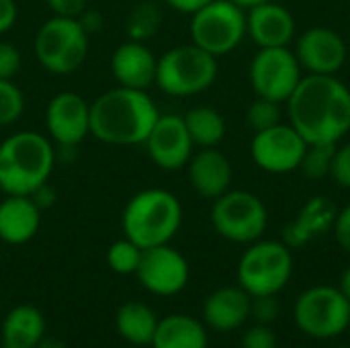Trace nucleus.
I'll return each instance as SVG.
<instances>
[{
  "instance_id": "f257e3e1",
  "label": "nucleus",
  "mask_w": 350,
  "mask_h": 348,
  "mask_svg": "<svg viewBox=\"0 0 350 348\" xmlns=\"http://www.w3.org/2000/svg\"><path fill=\"white\" fill-rule=\"evenodd\" d=\"M287 113L306 144H338L350 131V90L336 76L306 74L287 101Z\"/></svg>"
},
{
  "instance_id": "f03ea898",
  "label": "nucleus",
  "mask_w": 350,
  "mask_h": 348,
  "mask_svg": "<svg viewBox=\"0 0 350 348\" xmlns=\"http://www.w3.org/2000/svg\"><path fill=\"white\" fill-rule=\"evenodd\" d=\"M158 117L148 90L115 86L90 105V135L109 146H144Z\"/></svg>"
},
{
  "instance_id": "7ed1b4c3",
  "label": "nucleus",
  "mask_w": 350,
  "mask_h": 348,
  "mask_svg": "<svg viewBox=\"0 0 350 348\" xmlns=\"http://www.w3.org/2000/svg\"><path fill=\"white\" fill-rule=\"evenodd\" d=\"M55 166V150L47 135L18 131L0 144V191L4 195H35L47 185Z\"/></svg>"
},
{
  "instance_id": "20e7f679",
  "label": "nucleus",
  "mask_w": 350,
  "mask_h": 348,
  "mask_svg": "<svg viewBox=\"0 0 350 348\" xmlns=\"http://www.w3.org/2000/svg\"><path fill=\"white\" fill-rule=\"evenodd\" d=\"M183 224V205L166 189H146L135 193L121 215L127 240L139 248L170 244Z\"/></svg>"
},
{
  "instance_id": "39448f33",
  "label": "nucleus",
  "mask_w": 350,
  "mask_h": 348,
  "mask_svg": "<svg viewBox=\"0 0 350 348\" xmlns=\"http://www.w3.org/2000/svg\"><path fill=\"white\" fill-rule=\"evenodd\" d=\"M217 78V57L195 43L178 45L158 57L156 86L170 96H195Z\"/></svg>"
},
{
  "instance_id": "423d86ee",
  "label": "nucleus",
  "mask_w": 350,
  "mask_h": 348,
  "mask_svg": "<svg viewBox=\"0 0 350 348\" xmlns=\"http://www.w3.org/2000/svg\"><path fill=\"white\" fill-rule=\"evenodd\" d=\"M293 275L291 248L279 240L248 244L238 263V285L250 295H277Z\"/></svg>"
},
{
  "instance_id": "0eeeda50",
  "label": "nucleus",
  "mask_w": 350,
  "mask_h": 348,
  "mask_svg": "<svg viewBox=\"0 0 350 348\" xmlns=\"http://www.w3.org/2000/svg\"><path fill=\"white\" fill-rule=\"evenodd\" d=\"M37 62L51 74L76 72L88 55V31L80 18L51 16L35 35Z\"/></svg>"
},
{
  "instance_id": "6e6552de",
  "label": "nucleus",
  "mask_w": 350,
  "mask_h": 348,
  "mask_svg": "<svg viewBox=\"0 0 350 348\" xmlns=\"http://www.w3.org/2000/svg\"><path fill=\"white\" fill-rule=\"evenodd\" d=\"M191 43L221 57L246 37V10L232 0H211L191 14Z\"/></svg>"
},
{
  "instance_id": "1a4fd4ad",
  "label": "nucleus",
  "mask_w": 350,
  "mask_h": 348,
  "mask_svg": "<svg viewBox=\"0 0 350 348\" xmlns=\"http://www.w3.org/2000/svg\"><path fill=\"white\" fill-rule=\"evenodd\" d=\"M293 320L306 336L330 340L350 326V302L338 287L316 285L297 297Z\"/></svg>"
},
{
  "instance_id": "9d476101",
  "label": "nucleus",
  "mask_w": 350,
  "mask_h": 348,
  "mask_svg": "<svg viewBox=\"0 0 350 348\" xmlns=\"http://www.w3.org/2000/svg\"><path fill=\"white\" fill-rule=\"evenodd\" d=\"M211 226L221 238L234 244H252L267 232L269 211L258 195L228 191L213 201Z\"/></svg>"
},
{
  "instance_id": "9b49d317",
  "label": "nucleus",
  "mask_w": 350,
  "mask_h": 348,
  "mask_svg": "<svg viewBox=\"0 0 350 348\" xmlns=\"http://www.w3.org/2000/svg\"><path fill=\"white\" fill-rule=\"evenodd\" d=\"M248 76L256 96L287 103L304 78V68L289 47H262L252 57Z\"/></svg>"
},
{
  "instance_id": "f8f14e48",
  "label": "nucleus",
  "mask_w": 350,
  "mask_h": 348,
  "mask_svg": "<svg viewBox=\"0 0 350 348\" xmlns=\"http://www.w3.org/2000/svg\"><path fill=\"white\" fill-rule=\"evenodd\" d=\"M306 139L291 123H277L265 131H256L250 144L254 164L269 174H287L299 168L306 154Z\"/></svg>"
},
{
  "instance_id": "ddd939ff",
  "label": "nucleus",
  "mask_w": 350,
  "mask_h": 348,
  "mask_svg": "<svg viewBox=\"0 0 350 348\" xmlns=\"http://www.w3.org/2000/svg\"><path fill=\"white\" fill-rule=\"evenodd\" d=\"M135 277L150 293L170 297L187 287L191 269L187 258L176 248L170 244H160L142 250Z\"/></svg>"
},
{
  "instance_id": "4468645a",
  "label": "nucleus",
  "mask_w": 350,
  "mask_h": 348,
  "mask_svg": "<svg viewBox=\"0 0 350 348\" xmlns=\"http://www.w3.org/2000/svg\"><path fill=\"white\" fill-rule=\"evenodd\" d=\"M49 139L62 148H76L90 135V105L78 92H57L45 107Z\"/></svg>"
},
{
  "instance_id": "2eb2a0df",
  "label": "nucleus",
  "mask_w": 350,
  "mask_h": 348,
  "mask_svg": "<svg viewBox=\"0 0 350 348\" xmlns=\"http://www.w3.org/2000/svg\"><path fill=\"white\" fill-rule=\"evenodd\" d=\"M152 162L168 172L180 170L189 164L193 156V139L187 131L183 115H160L152 127L148 139L144 142Z\"/></svg>"
},
{
  "instance_id": "dca6fc26",
  "label": "nucleus",
  "mask_w": 350,
  "mask_h": 348,
  "mask_svg": "<svg viewBox=\"0 0 350 348\" xmlns=\"http://www.w3.org/2000/svg\"><path fill=\"white\" fill-rule=\"evenodd\" d=\"M295 55L308 74L336 76L347 62V43L330 27H312L297 37Z\"/></svg>"
},
{
  "instance_id": "f3484780",
  "label": "nucleus",
  "mask_w": 350,
  "mask_h": 348,
  "mask_svg": "<svg viewBox=\"0 0 350 348\" xmlns=\"http://www.w3.org/2000/svg\"><path fill=\"white\" fill-rule=\"evenodd\" d=\"M246 35L258 45V49L287 47L295 37V18L283 4L267 0L248 8Z\"/></svg>"
},
{
  "instance_id": "a211bd4d",
  "label": "nucleus",
  "mask_w": 350,
  "mask_h": 348,
  "mask_svg": "<svg viewBox=\"0 0 350 348\" xmlns=\"http://www.w3.org/2000/svg\"><path fill=\"white\" fill-rule=\"evenodd\" d=\"M158 57L142 41L121 43L111 55V74L117 86L148 90L156 82Z\"/></svg>"
},
{
  "instance_id": "6ab92c4d",
  "label": "nucleus",
  "mask_w": 350,
  "mask_h": 348,
  "mask_svg": "<svg viewBox=\"0 0 350 348\" xmlns=\"http://www.w3.org/2000/svg\"><path fill=\"white\" fill-rule=\"evenodd\" d=\"M189 183L197 195L203 199L215 201L224 193L230 191L232 185V162L217 148H201L191 156L189 164Z\"/></svg>"
},
{
  "instance_id": "aec40b11",
  "label": "nucleus",
  "mask_w": 350,
  "mask_h": 348,
  "mask_svg": "<svg viewBox=\"0 0 350 348\" xmlns=\"http://www.w3.org/2000/svg\"><path fill=\"white\" fill-rule=\"evenodd\" d=\"M252 297L238 287H219L203 304V322L217 332L242 328L250 318Z\"/></svg>"
},
{
  "instance_id": "412c9836",
  "label": "nucleus",
  "mask_w": 350,
  "mask_h": 348,
  "mask_svg": "<svg viewBox=\"0 0 350 348\" xmlns=\"http://www.w3.org/2000/svg\"><path fill=\"white\" fill-rule=\"evenodd\" d=\"M41 226V207L33 197L6 195L0 201V240L12 246L27 244Z\"/></svg>"
},
{
  "instance_id": "4be33fe9",
  "label": "nucleus",
  "mask_w": 350,
  "mask_h": 348,
  "mask_svg": "<svg viewBox=\"0 0 350 348\" xmlns=\"http://www.w3.org/2000/svg\"><path fill=\"white\" fill-rule=\"evenodd\" d=\"M336 205L322 195L312 197L299 211L297 219L283 230V242L289 248H299L312 242L316 236L332 230L336 219Z\"/></svg>"
},
{
  "instance_id": "5701e85b",
  "label": "nucleus",
  "mask_w": 350,
  "mask_h": 348,
  "mask_svg": "<svg viewBox=\"0 0 350 348\" xmlns=\"http://www.w3.org/2000/svg\"><path fill=\"white\" fill-rule=\"evenodd\" d=\"M45 336L43 314L29 304L12 308L2 322L4 348H35Z\"/></svg>"
},
{
  "instance_id": "b1692460",
  "label": "nucleus",
  "mask_w": 350,
  "mask_h": 348,
  "mask_svg": "<svg viewBox=\"0 0 350 348\" xmlns=\"http://www.w3.org/2000/svg\"><path fill=\"white\" fill-rule=\"evenodd\" d=\"M152 348H207L205 326L185 314H172L158 320Z\"/></svg>"
},
{
  "instance_id": "393cba45",
  "label": "nucleus",
  "mask_w": 350,
  "mask_h": 348,
  "mask_svg": "<svg viewBox=\"0 0 350 348\" xmlns=\"http://www.w3.org/2000/svg\"><path fill=\"white\" fill-rule=\"evenodd\" d=\"M115 326L123 340L135 347H150L158 328V318L146 304L127 302L117 310Z\"/></svg>"
},
{
  "instance_id": "a878e982",
  "label": "nucleus",
  "mask_w": 350,
  "mask_h": 348,
  "mask_svg": "<svg viewBox=\"0 0 350 348\" xmlns=\"http://www.w3.org/2000/svg\"><path fill=\"white\" fill-rule=\"evenodd\" d=\"M183 119L197 148H217L226 137V119L213 107H193Z\"/></svg>"
},
{
  "instance_id": "bb28decb",
  "label": "nucleus",
  "mask_w": 350,
  "mask_h": 348,
  "mask_svg": "<svg viewBox=\"0 0 350 348\" xmlns=\"http://www.w3.org/2000/svg\"><path fill=\"white\" fill-rule=\"evenodd\" d=\"M334 154H336V144H308L297 170H301L312 180H320L330 174Z\"/></svg>"
},
{
  "instance_id": "cd10ccee",
  "label": "nucleus",
  "mask_w": 350,
  "mask_h": 348,
  "mask_svg": "<svg viewBox=\"0 0 350 348\" xmlns=\"http://www.w3.org/2000/svg\"><path fill=\"white\" fill-rule=\"evenodd\" d=\"M142 250L135 242L123 238L109 246L107 250V265L117 275H135L142 258Z\"/></svg>"
},
{
  "instance_id": "c85d7f7f",
  "label": "nucleus",
  "mask_w": 350,
  "mask_h": 348,
  "mask_svg": "<svg viewBox=\"0 0 350 348\" xmlns=\"http://www.w3.org/2000/svg\"><path fill=\"white\" fill-rule=\"evenodd\" d=\"M25 111V96L12 80H0V127L12 125Z\"/></svg>"
},
{
  "instance_id": "c756f323",
  "label": "nucleus",
  "mask_w": 350,
  "mask_h": 348,
  "mask_svg": "<svg viewBox=\"0 0 350 348\" xmlns=\"http://www.w3.org/2000/svg\"><path fill=\"white\" fill-rule=\"evenodd\" d=\"M246 121H248V127L254 133L265 131V129L281 123V103L256 96V101L246 111Z\"/></svg>"
},
{
  "instance_id": "7c9ffc66",
  "label": "nucleus",
  "mask_w": 350,
  "mask_h": 348,
  "mask_svg": "<svg viewBox=\"0 0 350 348\" xmlns=\"http://www.w3.org/2000/svg\"><path fill=\"white\" fill-rule=\"evenodd\" d=\"M279 299L277 295H258L252 297V308H250V318L256 320V324H267L271 326L279 318Z\"/></svg>"
},
{
  "instance_id": "2f4dec72",
  "label": "nucleus",
  "mask_w": 350,
  "mask_h": 348,
  "mask_svg": "<svg viewBox=\"0 0 350 348\" xmlns=\"http://www.w3.org/2000/svg\"><path fill=\"white\" fill-rule=\"evenodd\" d=\"M242 348H279L277 336L271 326L267 324H254L250 326L242 336Z\"/></svg>"
},
{
  "instance_id": "473e14b6",
  "label": "nucleus",
  "mask_w": 350,
  "mask_h": 348,
  "mask_svg": "<svg viewBox=\"0 0 350 348\" xmlns=\"http://www.w3.org/2000/svg\"><path fill=\"white\" fill-rule=\"evenodd\" d=\"M23 57L18 47L8 41H0V80H12L21 70Z\"/></svg>"
},
{
  "instance_id": "72a5a7b5",
  "label": "nucleus",
  "mask_w": 350,
  "mask_h": 348,
  "mask_svg": "<svg viewBox=\"0 0 350 348\" xmlns=\"http://www.w3.org/2000/svg\"><path fill=\"white\" fill-rule=\"evenodd\" d=\"M330 176L338 183V187L350 189V142L340 146V148H336Z\"/></svg>"
},
{
  "instance_id": "f704fd0d",
  "label": "nucleus",
  "mask_w": 350,
  "mask_h": 348,
  "mask_svg": "<svg viewBox=\"0 0 350 348\" xmlns=\"http://www.w3.org/2000/svg\"><path fill=\"white\" fill-rule=\"evenodd\" d=\"M55 16L80 18L86 10L88 0H45Z\"/></svg>"
},
{
  "instance_id": "c9c22d12",
  "label": "nucleus",
  "mask_w": 350,
  "mask_h": 348,
  "mask_svg": "<svg viewBox=\"0 0 350 348\" xmlns=\"http://www.w3.org/2000/svg\"><path fill=\"white\" fill-rule=\"evenodd\" d=\"M332 230H334V236H336V242L340 244V248L350 254V203L336 213Z\"/></svg>"
},
{
  "instance_id": "e433bc0d",
  "label": "nucleus",
  "mask_w": 350,
  "mask_h": 348,
  "mask_svg": "<svg viewBox=\"0 0 350 348\" xmlns=\"http://www.w3.org/2000/svg\"><path fill=\"white\" fill-rule=\"evenodd\" d=\"M18 8L14 0H0V35L10 31L12 25L16 23Z\"/></svg>"
},
{
  "instance_id": "4c0bfd02",
  "label": "nucleus",
  "mask_w": 350,
  "mask_h": 348,
  "mask_svg": "<svg viewBox=\"0 0 350 348\" xmlns=\"http://www.w3.org/2000/svg\"><path fill=\"white\" fill-rule=\"evenodd\" d=\"M168 6H172L174 10L178 12H185V14H193L195 10H199L201 6L209 4L211 0H166Z\"/></svg>"
},
{
  "instance_id": "58836bf2",
  "label": "nucleus",
  "mask_w": 350,
  "mask_h": 348,
  "mask_svg": "<svg viewBox=\"0 0 350 348\" xmlns=\"http://www.w3.org/2000/svg\"><path fill=\"white\" fill-rule=\"evenodd\" d=\"M35 348H68L66 347V343H62L59 338H55V336H43L39 343H37V347Z\"/></svg>"
},
{
  "instance_id": "ea45409f",
  "label": "nucleus",
  "mask_w": 350,
  "mask_h": 348,
  "mask_svg": "<svg viewBox=\"0 0 350 348\" xmlns=\"http://www.w3.org/2000/svg\"><path fill=\"white\" fill-rule=\"evenodd\" d=\"M338 289L342 291V295H345V297L350 302V265L345 269V273H342V277H340V285H338Z\"/></svg>"
},
{
  "instance_id": "a19ab883",
  "label": "nucleus",
  "mask_w": 350,
  "mask_h": 348,
  "mask_svg": "<svg viewBox=\"0 0 350 348\" xmlns=\"http://www.w3.org/2000/svg\"><path fill=\"white\" fill-rule=\"evenodd\" d=\"M232 2L238 4V6H242L244 10H248V8H252V6H256L260 2H267V0H232Z\"/></svg>"
},
{
  "instance_id": "79ce46f5",
  "label": "nucleus",
  "mask_w": 350,
  "mask_h": 348,
  "mask_svg": "<svg viewBox=\"0 0 350 348\" xmlns=\"http://www.w3.org/2000/svg\"><path fill=\"white\" fill-rule=\"evenodd\" d=\"M336 348H350V347H336Z\"/></svg>"
}]
</instances>
